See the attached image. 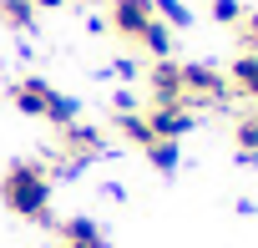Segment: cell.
<instances>
[{
  "instance_id": "6da1fadb",
  "label": "cell",
  "mask_w": 258,
  "mask_h": 248,
  "mask_svg": "<svg viewBox=\"0 0 258 248\" xmlns=\"http://www.w3.org/2000/svg\"><path fill=\"white\" fill-rule=\"evenodd\" d=\"M0 198H6L11 213H21L31 223H51V172L41 162H16L0 182Z\"/></svg>"
},
{
  "instance_id": "7a4b0ae2",
  "label": "cell",
  "mask_w": 258,
  "mask_h": 248,
  "mask_svg": "<svg viewBox=\"0 0 258 248\" xmlns=\"http://www.w3.org/2000/svg\"><path fill=\"white\" fill-rule=\"evenodd\" d=\"M142 116H147V127H152L157 142H177V137L192 127V106H187V101H162V106H152V111H142Z\"/></svg>"
},
{
  "instance_id": "3957f363",
  "label": "cell",
  "mask_w": 258,
  "mask_h": 248,
  "mask_svg": "<svg viewBox=\"0 0 258 248\" xmlns=\"http://www.w3.org/2000/svg\"><path fill=\"white\" fill-rule=\"evenodd\" d=\"M152 21H157L152 0H111V26H116V36L142 41V31H147Z\"/></svg>"
},
{
  "instance_id": "277c9868",
  "label": "cell",
  "mask_w": 258,
  "mask_h": 248,
  "mask_svg": "<svg viewBox=\"0 0 258 248\" xmlns=\"http://www.w3.org/2000/svg\"><path fill=\"white\" fill-rule=\"evenodd\" d=\"M61 157H66V167H81V162L101 157V132L96 127H81V121L61 127Z\"/></svg>"
},
{
  "instance_id": "5b68a950",
  "label": "cell",
  "mask_w": 258,
  "mask_h": 248,
  "mask_svg": "<svg viewBox=\"0 0 258 248\" xmlns=\"http://www.w3.org/2000/svg\"><path fill=\"white\" fill-rule=\"evenodd\" d=\"M147 86H152V106H162V101H182V66H177L172 56H167V61H152Z\"/></svg>"
},
{
  "instance_id": "8992f818",
  "label": "cell",
  "mask_w": 258,
  "mask_h": 248,
  "mask_svg": "<svg viewBox=\"0 0 258 248\" xmlns=\"http://www.w3.org/2000/svg\"><path fill=\"white\" fill-rule=\"evenodd\" d=\"M51 96H56V91H51L46 81H36V76H21V81L11 86V101H16V106H21L26 116H46Z\"/></svg>"
},
{
  "instance_id": "52a82bcc",
  "label": "cell",
  "mask_w": 258,
  "mask_h": 248,
  "mask_svg": "<svg viewBox=\"0 0 258 248\" xmlns=\"http://www.w3.org/2000/svg\"><path fill=\"white\" fill-rule=\"evenodd\" d=\"M56 238H61V248H106V238H101V228L91 218H66L56 228Z\"/></svg>"
},
{
  "instance_id": "ba28073f",
  "label": "cell",
  "mask_w": 258,
  "mask_h": 248,
  "mask_svg": "<svg viewBox=\"0 0 258 248\" xmlns=\"http://www.w3.org/2000/svg\"><path fill=\"white\" fill-rule=\"evenodd\" d=\"M228 86L258 101V51H243V56L233 61V71H228Z\"/></svg>"
},
{
  "instance_id": "9c48e42d",
  "label": "cell",
  "mask_w": 258,
  "mask_h": 248,
  "mask_svg": "<svg viewBox=\"0 0 258 248\" xmlns=\"http://www.w3.org/2000/svg\"><path fill=\"white\" fill-rule=\"evenodd\" d=\"M116 127H121V137H126V142H137L142 152H147V147L157 142V137H152V127H147V116H142V111H121V116H116Z\"/></svg>"
},
{
  "instance_id": "30bf717a",
  "label": "cell",
  "mask_w": 258,
  "mask_h": 248,
  "mask_svg": "<svg viewBox=\"0 0 258 248\" xmlns=\"http://www.w3.org/2000/svg\"><path fill=\"white\" fill-rule=\"evenodd\" d=\"M0 26L31 31V26H36V6H31V0H0Z\"/></svg>"
},
{
  "instance_id": "8fae6325",
  "label": "cell",
  "mask_w": 258,
  "mask_h": 248,
  "mask_svg": "<svg viewBox=\"0 0 258 248\" xmlns=\"http://www.w3.org/2000/svg\"><path fill=\"white\" fill-rule=\"evenodd\" d=\"M137 46H147L157 61H167V56H172V31H167L162 21H152V26L142 31V41H137Z\"/></svg>"
},
{
  "instance_id": "7c38bea8",
  "label": "cell",
  "mask_w": 258,
  "mask_h": 248,
  "mask_svg": "<svg viewBox=\"0 0 258 248\" xmlns=\"http://www.w3.org/2000/svg\"><path fill=\"white\" fill-rule=\"evenodd\" d=\"M147 157H152V167L172 172V167H177V142H152V147H147Z\"/></svg>"
},
{
  "instance_id": "4fadbf2b",
  "label": "cell",
  "mask_w": 258,
  "mask_h": 248,
  "mask_svg": "<svg viewBox=\"0 0 258 248\" xmlns=\"http://www.w3.org/2000/svg\"><path fill=\"white\" fill-rule=\"evenodd\" d=\"M238 41H243V51H258V11H243V21H238Z\"/></svg>"
},
{
  "instance_id": "5bb4252c",
  "label": "cell",
  "mask_w": 258,
  "mask_h": 248,
  "mask_svg": "<svg viewBox=\"0 0 258 248\" xmlns=\"http://www.w3.org/2000/svg\"><path fill=\"white\" fill-rule=\"evenodd\" d=\"M213 21L238 26V21H243V6H238V0H213Z\"/></svg>"
},
{
  "instance_id": "9a60e30c",
  "label": "cell",
  "mask_w": 258,
  "mask_h": 248,
  "mask_svg": "<svg viewBox=\"0 0 258 248\" xmlns=\"http://www.w3.org/2000/svg\"><path fill=\"white\" fill-rule=\"evenodd\" d=\"M31 6L36 11H51V6H66V0H31Z\"/></svg>"
}]
</instances>
